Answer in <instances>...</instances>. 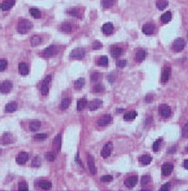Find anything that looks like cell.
Wrapping results in <instances>:
<instances>
[{"mask_svg":"<svg viewBox=\"0 0 188 191\" xmlns=\"http://www.w3.org/2000/svg\"><path fill=\"white\" fill-rule=\"evenodd\" d=\"M91 81L96 82V81H99L101 79V73L99 72H94L91 73Z\"/></svg>","mask_w":188,"mask_h":191,"instance_id":"cell-45","label":"cell"},{"mask_svg":"<svg viewBox=\"0 0 188 191\" xmlns=\"http://www.w3.org/2000/svg\"><path fill=\"white\" fill-rule=\"evenodd\" d=\"M145 56H146V53H145V50H140L136 52L135 56V60L137 62H142L145 60Z\"/></svg>","mask_w":188,"mask_h":191,"instance_id":"cell-24","label":"cell"},{"mask_svg":"<svg viewBox=\"0 0 188 191\" xmlns=\"http://www.w3.org/2000/svg\"><path fill=\"white\" fill-rule=\"evenodd\" d=\"M113 179V177L111 175H105L101 177V181L102 182H111Z\"/></svg>","mask_w":188,"mask_h":191,"instance_id":"cell-49","label":"cell"},{"mask_svg":"<svg viewBox=\"0 0 188 191\" xmlns=\"http://www.w3.org/2000/svg\"><path fill=\"white\" fill-rule=\"evenodd\" d=\"M182 136L183 138H188V122L185 124L182 129Z\"/></svg>","mask_w":188,"mask_h":191,"instance_id":"cell-48","label":"cell"},{"mask_svg":"<svg viewBox=\"0 0 188 191\" xmlns=\"http://www.w3.org/2000/svg\"><path fill=\"white\" fill-rule=\"evenodd\" d=\"M186 46V42L184 39L177 38L174 40L172 44V50L176 53L181 52Z\"/></svg>","mask_w":188,"mask_h":191,"instance_id":"cell-2","label":"cell"},{"mask_svg":"<svg viewBox=\"0 0 188 191\" xmlns=\"http://www.w3.org/2000/svg\"><path fill=\"white\" fill-rule=\"evenodd\" d=\"M84 84H85V80H84V78H78L77 81H75L74 86L75 90L79 91V90L82 89L83 87H84Z\"/></svg>","mask_w":188,"mask_h":191,"instance_id":"cell-26","label":"cell"},{"mask_svg":"<svg viewBox=\"0 0 188 191\" xmlns=\"http://www.w3.org/2000/svg\"><path fill=\"white\" fill-rule=\"evenodd\" d=\"M162 142H163V139H162V138H158V139L156 140V141L154 143H153V151H154V152L159 151L160 146H161Z\"/></svg>","mask_w":188,"mask_h":191,"instance_id":"cell-42","label":"cell"},{"mask_svg":"<svg viewBox=\"0 0 188 191\" xmlns=\"http://www.w3.org/2000/svg\"><path fill=\"white\" fill-rule=\"evenodd\" d=\"M88 168H89V170L91 172V173L92 175H94L96 173V169L95 167V163H94V159L91 155L88 154Z\"/></svg>","mask_w":188,"mask_h":191,"instance_id":"cell-13","label":"cell"},{"mask_svg":"<svg viewBox=\"0 0 188 191\" xmlns=\"http://www.w3.org/2000/svg\"><path fill=\"white\" fill-rule=\"evenodd\" d=\"M68 13L71 15V16H75V17H78V18L81 17V13H80V11L78 10V9H76V8H73V9H68Z\"/></svg>","mask_w":188,"mask_h":191,"instance_id":"cell-38","label":"cell"},{"mask_svg":"<svg viewBox=\"0 0 188 191\" xmlns=\"http://www.w3.org/2000/svg\"><path fill=\"white\" fill-rule=\"evenodd\" d=\"M175 151H176V148H175V147H172V148H170L169 150H168V153H174Z\"/></svg>","mask_w":188,"mask_h":191,"instance_id":"cell-56","label":"cell"},{"mask_svg":"<svg viewBox=\"0 0 188 191\" xmlns=\"http://www.w3.org/2000/svg\"><path fill=\"white\" fill-rule=\"evenodd\" d=\"M75 160H76V162H77V163H78V164H79V165H81V160H80V159H79V156H78V155H77V156H76V159H75Z\"/></svg>","mask_w":188,"mask_h":191,"instance_id":"cell-55","label":"cell"},{"mask_svg":"<svg viewBox=\"0 0 188 191\" xmlns=\"http://www.w3.org/2000/svg\"><path fill=\"white\" fill-rule=\"evenodd\" d=\"M60 29L62 32L66 33H70L72 31V26L69 23H62L61 27H60Z\"/></svg>","mask_w":188,"mask_h":191,"instance_id":"cell-30","label":"cell"},{"mask_svg":"<svg viewBox=\"0 0 188 191\" xmlns=\"http://www.w3.org/2000/svg\"><path fill=\"white\" fill-rule=\"evenodd\" d=\"M84 56H85V50L81 47L74 49L70 53V58L74 60H81L84 58Z\"/></svg>","mask_w":188,"mask_h":191,"instance_id":"cell-3","label":"cell"},{"mask_svg":"<svg viewBox=\"0 0 188 191\" xmlns=\"http://www.w3.org/2000/svg\"><path fill=\"white\" fill-rule=\"evenodd\" d=\"M33 28V23L28 19H22L17 25V31L20 34H26Z\"/></svg>","mask_w":188,"mask_h":191,"instance_id":"cell-1","label":"cell"},{"mask_svg":"<svg viewBox=\"0 0 188 191\" xmlns=\"http://www.w3.org/2000/svg\"><path fill=\"white\" fill-rule=\"evenodd\" d=\"M40 125H41V123H40V121L38 120H34L33 122H30L29 124V130L32 132H36L37 130H39V128H40Z\"/></svg>","mask_w":188,"mask_h":191,"instance_id":"cell-25","label":"cell"},{"mask_svg":"<svg viewBox=\"0 0 188 191\" xmlns=\"http://www.w3.org/2000/svg\"><path fill=\"white\" fill-rule=\"evenodd\" d=\"M56 154L57 153H55V152H48V153H46L45 155L46 159H47V160L50 162H53L55 159H56V156H57Z\"/></svg>","mask_w":188,"mask_h":191,"instance_id":"cell-39","label":"cell"},{"mask_svg":"<svg viewBox=\"0 0 188 191\" xmlns=\"http://www.w3.org/2000/svg\"><path fill=\"white\" fill-rule=\"evenodd\" d=\"M150 179H151V177H150V176H149V175L143 176V177H142V179H141L142 186L147 185V184H148L150 182Z\"/></svg>","mask_w":188,"mask_h":191,"instance_id":"cell-44","label":"cell"},{"mask_svg":"<svg viewBox=\"0 0 188 191\" xmlns=\"http://www.w3.org/2000/svg\"><path fill=\"white\" fill-rule=\"evenodd\" d=\"M160 19H161L163 23H168L171 20V19H172V14H171L170 12L168 11V12H166L165 13L162 15Z\"/></svg>","mask_w":188,"mask_h":191,"instance_id":"cell-29","label":"cell"},{"mask_svg":"<svg viewBox=\"0 0 188 191\" xmlns=\"http://www.w3.org/2000/svg\"><path fill=\"white\" fill-rule=\"evenodd\" d=\"M170 184L169 183H165L164 185L162 186V187L160 188V190H161V191L169 190H170Z\"/></svg>","mask_w":188,"mask_h":191,"instance_id":"cell-53","label":"cell"},{"mask_svg":"<svg viewBox=\"0 0 188 191\" xmlns=\"http://www.w3.org/2000/svg\"><path fill=\"white\" fill-rule=\"evenodd\" d=\"M13 84L12 81L6 80V81H3L0 85V91H1L2 94H8L13 89Z\"/></svg>","mask_w":188,"mask_h":191,"instance_id":"cell-5","label":"cell"},{"mask_svg":"<svg viewBox=\"0 0 188 191\" xmlns=\"http://www.w3.org/2000/svg\"><path fill=\"white\" fill-rule=\"evenodd\" d=\"M156 6L159 10H163L167 7L168 2L166 0H157L156 3Z\"/></svg>","mask_w":188,"mask_h":191,"instance_id":"cell-28","label":"cell"},{"mask_svg":"<svg viewBox=\"0 0 188 191\" xmlns=\"http://www.w3.org/2000/svg\"><path fill=\"white\" fill-rule=\"evenodd\" d=\"M40 165H41V159H40V157L39 156L34 157L32 161V166L33 167H40Z\"/></svg>","mask_w":188,"mask_h":191,"instance_id":"cell-43","label":"cell"},{"mask_svg":"<svg viewBox=\"0 0 188 191\" xmlns=\"http://www.w3.org/2000/svg\"><path fill=\"white\" fill-rule=\"evenodd\" d=\"M18 190L19 191H27L28 190V186L27 183L24 181H21L18 184Z\"/></svg>","mask_w":188,"mask_h":191,"instance_id":"cell-41","label":"cell"},{"mask_svg":"<svg viewBox=\"0 0 188 191\" xmlns=\"http://www.w3.org/2000/svg\"><path fill=\"white\" fill-rule=\"evenodd\" d=\"M102 47V44L99 41H94L92 43V49L93 50H99Z\"/></svg>","mask_w":188,"mask_h":191,"instance_id":"cell-50","label":"cell"},{"mask_svg":"<svg viewBox=\"0 0 188 191\" xmlns=\"http://www.w3.org/2000/svg\"><path fill=\"white\" fill-rule=\"evenodd\" d=\"M19 72L22 75H27L29 73V68L25 63H19Z\"/></svg>","mask_w":188,"mask_h":191,"instance_id":"cell-27","label":"cell"},{"mask_svg":"<svg viewBox=\"0 0 188 191\" xmlns=\"http://www.w3.org/2000/svg\"><path fill=\"white\" fill-rule=\"evenodd\" d=\"M116 65H117V67H119V68H125V65H126V60H119V61L117 62V63H116Z\"/></svg>","mask_w":188,"mask_h":191,"instance_id":"cell-52","label":"cell"},{"mask_svg":"<svg viewBox=\"0 0 188 191\" xmlns=\"http://www.w3.org/2000/svg\"><path fill=\"white\" fill-rule=\"evenodd\" d=\"M173 169H174V166L171 163H165L162 166V173L163 176H167L170 175L171 173L173 172Z\"/></svg>","mask_w":188,"mask_h":191,"instance_id":"cell-17","label":"cell"},{"mask_svg":"<svg viewBox=\"0 0 188 191\" xmlns=\"http://www.w3.org/2000/svg\"><path fill=\"white\" fill-rule=\"evenodd\" d=\"M16 1L15 0H6L1 5V9L3 11H8L14 6Z\"/></svg>","mask_w":188,"mask_h":191,"instance_id":"cell-20","label":"cell"},{"mask_svg":"<svg viewBox=\"0 0 188 191\" xmlns=\"http://www.w3.org/2000/svg\"><path fill=\"white\" fill-rule=\"evenodd\" d=\"M112 148H113V144L112 142H109L106 143L104 146H103L102 149L101 151V156L104 159H106L109 156H110L111 153H112Z\"/></svg>","mask_w":188,"mask_h":191,"instance_id":"cell-4","label":"cell"},{"mask_svg":"<svg viewBox=\"0 0 188 191\" xmlns=\"http://www.w3.org/2000/svg\"><path fill=\"white\" fill-rule=\"evenodd\" d=\"M60 147H61V135L58 134L53 140V148L56 153L60 152Z\"/></svg>","mask_w":188,"mask_h":191,"instance_id":"cell-12","label":"cell"},{"mask_svg":"<svg viewBox=\"0 0 188 191\" xmlns=\"http://www.w3.org/2000/svg\"><path fill=\"white\" fill-rule=\"evenodd\" d=\"M137 116V113L135 112H128V113L125 114L124 115V120L125 121H131V120H133V119H135V118Z\"/></svg>","mask_w":188,"mask_h":191,"instance_id":"cell-37","label":"cell"},{"mask_svg":"<svg viewBox=\"0 0 188 191\" xmlns=\"http://www.w3.org/2000/svg\"><path fill=\"white\" fill-rule=\"evenodd\" d=\"M115 0H101V5L104 8H111L114 5Z\"/></svg>","mask_w":188,"mask_h":191,"instance_id":"cell-40","label":"cell"},{"mask_svg":"<svg viewBox=\"0 0 188 191\" xmlns=\"http://www.w3.org/2000/svg\"><path fill=\"white\" fill-rule=\"evenodd\" d=\"M170 73H171L170 68V67H165L163 72H162L161 82L163 83V84L167 82L170 79Z\"/></svg>","mask_w":188,"mask_h":191,"instance_id":"cell-15","label":"cell"},{"mask_svg":"<svg viewBox=\"0 0 188 191\" xmlns=\"http://www.w3.org/2000/svg\"><path fill=\"white\" fill-rule=\"evenodd\" d=\"M103 102L101 99H94L89 103V109L91 111H95L101 107Z\"/></svg>","mask_w":188,"mask_h":191,"instance_id":"cell-18","label":"cell"},{"mask_svg":"<svg viewBox=\"0 0 188 191\" xmlns=\"http://www.w3.org/2000/svg\"><path fill=\"white\" fill-rule=\"evenodd\" d=\"M98 65L100 67H103V68H106L109 64V60L106 56H101L100 58L98 60L97 62Z\"/></svg>","mask_w":188,"mask_h":191,"instance_id":"cell-32","label":"cell"},{"mask_svg":"<svg viewBox=\"0 0 188 191\" xmlns=\"http://www.w3.org/2000/svg\"><path fill=\"white\" fill-rule=\"evenodd\" d=\"M152 157L149 155H143L140 158V161L143 163V165H149L152 162Z\"/></svg>","mask_w":188,"mask_h":191,"instance_id":"cell-35","label":"cell"},{"mask_svg":"<svg viewBox=\"0 0 188 191\" xmlns=\"http://www.w3.org/2000/svg\"><path fill=\"white\" fill-rule=\"evenodd\" d=\"M47 138V134L40 133V134H37V135H35V138L37 140H43V139H46Z\"/></svg>","mask_w":188,"mask_h":191,"instance_id":"cell-51","label":"cell"},{"mask_svg":"<svg viewBox=\"0 0 188 191\" xmlns=\"http://www.w3.org/2000/svg\"><path fill=\"white\" fill-rule=\"evenodd\" d=\"M137 182H138V176H132L125 179L124 184L125 185V187H129V188H132V187H134L136 185Z\"/></svg>","mask_w":188,"mask_h":191,"instance_id":"cell-14","label":"cell"},{"mask_svg":"<svg viewBox=\"0 0 188 191\" xmlns=\"http://www.w3.org/2000/svg\"><path fill=\"white\" fill-rule=\"evenodd\" d=\"M88 104V101L86 98H81L77 103V109L78 111H82Z\"/></svg>","mask_w":188,"mask_h":191,"instance_id":"cell-31","label":"cell"},{"mask_svg":"<svg viewBox=\"0 0 188 191\" xmlns=\"http://www.w3.org/2000/svg\"><path fill=\"white\" fill-rule=\"evenodd\" d=\"M71 99L69 98H64L63 100L61 101V103H60V108L62 110H65V109L68 108L69 106L71 105Z\"/></svg>","mask_w":188,"mask_h":191,"instance_id":"cell-33","label":"cell"},{"mask_svg":"<svg viewBox=\"0 0 188 191\" xmlns=\"http://www.w3.org/2000/svg\"><path fill=\"white\" fill-rule=\"evenodd\" d=\"M184 166L186 169H188V159H186L184 163Z\"/></svg>","mask_w":188,"mask_h":191,"instance_id":"cell-57","label":"cell"},{"mask_svg":"<svg viewBox=\"0 0 188 191\" xmlns=\"http://www.w3.org/2000/svg\"><path fill=\"white\" fill-rule=\"evenodd\" d=\"M29 13H30L31 16H33L35 19H40L41 17V13L40 11L37 8H31L29 9Z\"/></svg>","mask_w":188,"mask_h":191,"instance_id":"cell-34","label":"cell"},{"mask_svg":"<svg viewBox=\"0 0 188 191\" xmlns=\"http://www.w3.org/2000/svg\"><path fill=\"white\" fill-rule=\"evenodd\" d=\"M111 55L113 58H118L121 56L122 54V48H120L118 46H112L111 47Z\"/></svg>","mask_w":188,"mask_h":191,"instance_id":"cell-21","label":"cell"},{"mask_svg":"<svg viewBox=\"0 0 188 191\" xmlns=\"http://www.w3.org/2000/svg\"><path fill=\"white\" fill-rule=\"evenodd\" d=\"M50 81H51V76H50V75L46 77L45 79L43 80L41 85V93L43 95H47V93H48L49 86H50Z\"/></svg>","mask_w":188,"mask_h":191,"instance_id":"cell-8","label":"cell"},{"mask_svg":"<svg viewBox=\"0 0 188 191\" xmlns=\"http://www.w3.org/2000/svg\"><path fill=\"white\" fill-rule=\"evenodd\" d=\"M101 30L105 35H111L113 33L114 27L112 23H106L102 26Z\"/></svg>","mask_w":188,"mask_h":191,"instance_id":"cell-19","label":"cell"},{"mask_svg":"<svg viewBox=\"0 0 188 191\" xmlns=\"http://www.w3.org/2000/svg\"><path fill=\"white\" fill-rule=\"evenodd\" d=\"M58 51V47H57L55 45H51L44 50L43 55L45 57V58H51V57L56 55Z\"/></svg>","mask_w":188,"mask_h":191,"instance_id":"cell-7","label":"cell"},{"mask_svg":"<svg viewBox=\"0 0 188 191\" xmlns=\"http://www.w3.org/2000/svg\"><path fill=\"white\" fill-rule=\"evenodd\" d=\"M29 159V155L28 153L26 152H21L18 154L17 157H16V161L18 164L19 165H23L27 163V161Z\"/></svg>","mask_w":188,"mask_h":191,"instance_id":"cell-11","label":"cell"},{"mask_svg":"<svg viewBox=\"0 0 188 191\" xmlns=\"http://www.w3.org/2000/svg\"><path fill=\"white\" fill-rule=\"evenodd\" d=\"M153 100V94H147L146 97H145V102H146L147 103H150Z\"/></svg>","mask_w":188,"mask_h":191,"instance_id":"cell-54","label":"cell"},{"mask_svg":"<svg viewBox=\"0 0 188 191\" xmlns=\"http://www.w3.org/2000/svg\"><path fill=\"white\" fill-rule=\"evenodd\" d=\"M7 60H5V59H2V60H0V71L3 72V71H5V70L6 69V68H7Z\"/></svg>","mask_w":188,"mask_h":191,"instance_id":"cell-46","label":"cell"},{"mask_svg":"<svg viewBox=\"0 0 188 191\" xmlns=\"http://www.w3.org/2000/svg\"><path fill=\"white\" fill-rule=\"evenodd\" d=\"M112 116H111L110 115H109V114H107V115H103V116L99 119L98 124H99V126H106V125H108L109 124H110V122H112Z\"/></svg>","mask_w":188,"mask_h":191,"instance_id":"cell-16","label":"cell"},{"mask_svg":"<svg viewBox=\"0 0 188 191\" xmlns=\"http://www.w3.org/2000/svg\"><path fill=\"white\" fill-rule=\"evenodd\" d=\"M155 29H156V27H155L154 24L152 23H147L143 25L142 31L145 35H152V34L154 33Z\"/></svg>","mask_w":188,"mask_h":191,"instance_id":"cell-9","label":"cell"},{"mask_svg":"<svg viewBox=\"0 0 188 191\" xmlns=\"http://www.w3.org/2000/svg\"><path fill=\"white\" fill-rule=\"evenodd\" d=\"M93 91H94V92L95 93L102 92V91H104V87L100 84H96V85H94V88H93Z\"/></svg>","mask_w":188,"mask_h":191,"instance_id":"cell-47","label":"cell"},{"mask_svg":"<svg viewBox=\"0 0 188 191\" xmlns=\"http://www.w3.org/2000/svg\"><path fill=\"white\" fill-rule=\"evenodd\" d=\"M39 187L43 190H50L52 187V184L51 183L48 182V181L42 180L39 182Z\"/></svg>","mask_w":188,"mask_h":191,"instance_id":"cell-36","label":"cell"},{"mask_svg":"<svg viewBox=\"0 0 188 191\" xmlns=\"http://www.w3.org/2000/svg\"><path fill=\"white\" fill-rule=\"evenodd\" d=\"M187 39H188V33H187Z\"/></svg>","mask_w":188,"mask_h":191,"instance_id":"cell-60","label":"cell"},{"mask_svg":"<svg viewBox=\"0 0 188 191\" xmlns=\"http://www.w3.org/2000/svg\"><path fill=\"white\" fill-rule=\"evenodd\" d=\"M186 152H187V153H188V147L186 148Z\"/></svg>","mask_w":188,"mask_h":191,"instance_id":"cell-59","label":"cell"},{"mask_svg":"<svg viewBox=\"0 0 188 191\" xmlns=\"http://www.w3.org/2000/svg\"><path fill=\"white\" fill-rule=\"evenodd\" d=\"M17 109V104L15 102H11L6 104L5 106V112L6 113H13Z\"/></svg>","mask_w":188,"mask_h":191,"instance_id":"cell-22","label":"cell"},{"mask_svg":"<svg viewBox=\"0 0 188 191\" xmlns=\"http://www.w3.org/2000/svg\"><path fill=\"white\" fill-rule=\"evenodd\" d=\"M122 111H124V109H118L117 112H118V113H120V112H122Z\"/></svg>","mask_w":188,"mask_h":191,"instance_id":"cell-58","label":"cell"},{"mask_svg":"<svg viewBox=\"0 0 188 191\" xmlns=\"http://www.w3.org/2000/svg\"><path fill=\"white\" fill-rule=\"evenodd\" d=\"M14 142V138L10 132H6L1 138V143L3 145H8Z\"/></svg>","mask_w":188,"mask_h":191,"instance_id":"cell-10","label":"cell"},{"mask_svg":"<svg viewBox=\"0 0 188 191\" xmlns=\"http://www.w3.org/2000/svg\"><path fill=\"white\" fill-rule=\"evenodd\" d=\"M159 113L162 117L169 118L171 115V108L167 104H160L159 107Z\"/></svg>","mask_w":188,"mask_h":191,"instance_id":"cell-6","label":"cell"},{"mask_svg":"<svg viewBox=\"0 0 188 191\" xmlns=\"http://www.w3.org/2000/svg\"><path fill=\"white\" fill-rule=\"evenodd\" d=\"M42 42V37L39 35H34L31 37L30 44L32 47H37L40 45Z\"/></svg>","mask_w":188,"mask_h":191,"instance_id":"cell-23","label":"cell"}]
</instances>
